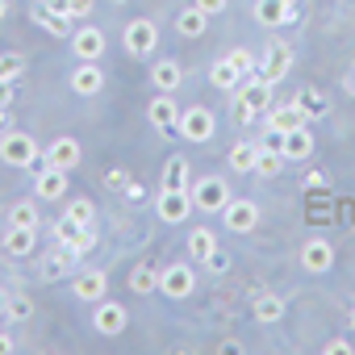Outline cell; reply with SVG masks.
I'll return each instance as SVG.
<instances>
[{
	"label": "cell",
	"mask_w": 355,
	"mask_h": 355,
	"mask_svg": "<svg viewBox=\"0 0 355 355\" xmlns=\"http://www.w3.org/2000/svg\"><path fill=\"white\" fill-rule=\"evenodd\" d=\"M305 121H309V117L301 113V105H297V101H293V105H276V109L268 113V125H272V130H280V134H288V130H297V125H305Z\"/></svg>",
	"instance_id": "44dd1931"
},
{
	"label": "cell",
	"mask_w": 355,
	"mask_h": 355,
	"mask_svg": "<svg viewBox=\"0 0 355 355\" xmlns=\"http://www.w3.org/2000/svg\"><path fill=\"white\" fill-rule=\"evenodd\" d=\"M125 193H130L134 201H142V197H146V189H142V184H134V180H130V189H125Z\"/></svg>",
	"instance_id": "816d5d0a"
},
{
	"label": "cell",
	"mask_w": 355,
	"mask_h": 355,
	"mask_svg": "<svg viewBox=\"0 0 355 355\" xmlns=\"http://www.w3.org/2000/svg\"><path fill=\"white\" fill-rule=\"evenodd\" d=\"M21 55H0V80H17L21 76Z\"/></svg>",
	"instance_id": "f35d334b"
},
{
	"label": "cell",
	"mask_w": 355,
	"mask_h": 355,
	"mask_svg": "<svg viewBox=\"0 0 355 355\" xmlns=\"http://www.w3.org/2000/svg\"><path fill=\"white\" fill-rule=\"evenodd\" d=\"M0 17H5V0H0Z\"/></svg>",
	"instance_id": "9f6ffc18"
},
{
	"label": "cell",
	"mask_w": 355,
	"mask_h": 355,
	"mask_svg": "<svg viewBox=\"0 0 355 355\" xmlns=\"http://www.w3.org/2000/svg\"><path fill=\"white\" fill-rule=\"evenodd\" d=\"M272 88L276 84H268L259 71L247 80V88H239V96H234V121H247L251 113H268L272 109Z\"/></svg>",
	"instance_id": "6da1fadb"
},
{
	"label": "cell",
	"mask_w": 355,
	"mask_h": 355,
	"mask_svg": "<svg viewBox=\"0 0 355 355\" xmlns=\"http://www.w3.org/2000/svg\"><path fill=\"white\" fill-rule=\"evenodd\" d=\"M9 226H26V230H38V209L30 201H17L13 214H9Z\"/></svg>",
	"instance_id": "836d02e7"
},
{
	"label": "cell",
	"mask_w": 355,
	"mask_h": 355,
	"mask_svg": "<svg viewBox=\"0 0 355 355\" xmlns=\"http://www.w3.org/2000/svg\"><path fill=\"white\" fill-rule=\"evenodd\" d=\"M76 163H80V142L76 138H55L46 146V155L38 159V167H63V171H71Z\"/></svg>",
	"instance_id": "8fae6325"
},
{
	"label": "cell",
	"mask_w": 355,
	"mask_h": 355,
	"mask_svg": "<svg viewBox=\"0 0 355 355\" xmlns=\"http://www.w3.org/2000/svg\"><path fill=\"white\" fill-rule=\"evenodd\" d=\"M13 96H17V80H0V113L13 105Z\"/></svg>",
	"instance_id": "b9f144b4"
},
{
	"label": "cell",
	"mask_w": 355,
	"mask_h": 355,
	"mask_svg": "<svg viewBox=\"0 0 355 355\" xmlns=\"http://www.w3.org/2000/svg\"><path fill=\"white\" fill-rule=\"evenodd\" d=\"M288 67H293V51H288V42H272L268 55H263V63H259V76H263L268 84H280V80L288 76Z\"/></svg>",
	"instance_id": "9c48e42d"
},
{
	"label": "cell",
	"mask_w": 355,
	"mask_h": 355,
	"mask_svg": "<svg viewBox=\"0 0 355 355\" xmlns=\"http://www.w3.org/2000/svg\"><path fill=\"white\" fill-rule=\"evenodd\" d=\"M293 17H297V13H293L288 0H255V21H259V26H268V30L288 26Z\"/></svg>",
	"instance_id": "e0dca14e"
},
{
	"label": "cell",
	"mask_w": 355,
	"mask_h": 355,
	"mask_svg": "<svg viewBox=\"0 0 355 355\" xmlns=\"http://www.w3.org/2000/svg\"><path fill=\"white\" fill-rule=\"evenodd\" d=\"M0 159H5L9 167H38L42 150H38V142H34L30 134H21V130H9L5 138H0Z\"/></svg>",
	"instance_id": "7a4b0ae2"
},
{
	"label": "cell",
	"mask_w": 355,
	"mask_h": 355,
	"mask_svg": "<svg viewBox=\"0 0 355 355\" xmlns=\"http://www.w3.org/2000/svg\"><path fill=\"white\" fill-rule=\"evenodd\" d=\"M193 5H197L201 13H209V17H214V13H222V9H226V0H193Z\"/></svg>",
	"instance_id": "f6af8a7d"
},
{
	"label": "cell",
	"mask_w": 355,
	"mask_h": 355,
	"mask_svg": "<svg viewBox=\"0 0 355 355\" xmlns=\"http://www.w3.org/2000/svg\"><path fill=\"white\" fill-rule=\"evenodd\" d=\"M255 155H259V142H234L230 146V167L234 171H255Z\"/></svg>",
	"instance_id": "83f0119b"
},
{
	"label": "cell",
	"mask_w": 355,
	"mask_h": 355,
	"mask_svg": "<svg viewBox=\"0 0 355 355\" xmlns=\"http://www.w3.org/2000/svg\"><path fill=\"white\" fill-rule=\"evenodd\" d=\"M313 146H318V142H313V134H309L305 125H297V130H288V134H284V150H280V155H284V163H288V159H309V155H313Z\"/></svg>",
	"instance_id": "ffe728a7"
},
{
	"label": "cell",
	"mask_w": 355,
	"mask_h": 355,
	"mask_svg": "<svg viewBox=\"0 0 355 355\" xmlns=\"http://www.w3.org/2000/svg\"><path fill=\"white\" fill-rule=\"evenodd\" d=\"M288 5H297V0H288Z\"/></svg>",
	"instance_id": "680465c9"
},
{
	"label": "cell",
	"mask_w": 355,
	"mask_h": 355,
	"mask_svg": "<svg viewBox=\"0 0 355 355\" xmlns=\"http://www.w3.org/2000/svg\"><path fill=\"white\" fill-rule=\"evenodd\" d=\"M189 209H197V205H193V197H189V189H163V193H159V218H163L167 226L184 222V218H189Z\"/></svg>",
	"instance_id": "52a82bcc"
},
{
	"label": "cell",
	"mask_w": 355,
	"mask_h": 355,
	"mask_svg": "<svg viewBox=\"0 0 355 355\" xmlns=\"http://www.w3.org/2000/svg\"><path fill=\"white\" fill-rule=\"evenodd\" d=\"M76 259H80V251L67 247V243H59L55 251H46V259H42V276H46V280H63V276H71Z\"/></svg>",
	"instance_id": "7c38bea8"
},
{
	"label": "cell",
	"mask_w": 355,
	"mask_h": 355,
	"mask_svg": "<svg viewBox=\"0 0 355 355\" xmlns=\"http://www.w3.org/2000/svg\"><path fill=\"white\" fill-rule=\"evenodd\" d=\"M222 222H226V230H234V234H251L255 230V222H259V209H255V201H226V209H222Z\"/></svg>",
	"instance_id": "ba28073f"
},
{
	"label": "cell",
	"mask_w": 355,
	"mask_h": 355,
	"mask_svg": "<svg viewBox=\"0 0 355 355\" xmlns=\"http://www.w3.org/2000/svg\"><path fill=\"white\" fill-rule=\"evenodd\" d=\"M125 322H130V313L117 305V301H96V313H92V326L101 330V334H121L125 330Z\"/></svg>",
	"instance_id": "4fadbf2b"
},
{
	"label": "cell",
	"mask_w": 355,
	"mask_h": 355,
	"mask_svg": "<svg viewBox=\"0 0 355 355\" xmlns=\"http://www.w3.org/2000/svg\"><path fill=\"white\" fill-rule=\"evenodd\" d=\"M130 288H134V293H142V297H146V293H155V288H159V272H155L150 263H138V268H134V276H130Z\"/></svg>",
	"instance_id": "1f68e13d"
},
{
	"label": "cell",
	"mask_w": 355,
	"mask_h": 355,
	"mask_svg": "<svg viewBox=\"0 0 355 355\" xmlns=\"http://www.w3.org/2000/svg\"><path fill=\"white\" fill-rule=\"evenodd\" d=\"M159 288L171 297V301H184L193 288H197V272L189 263H171L167 272H159Z\"/></svg>",
	"instance_id": "3957f363"
},
{
	"label": "cell",
	"mask_w": 355,
	"mask_h": 355,
	"mask_svg": "<svg viewBox=\"0 0 355 355\" xmlns=\"http://www.w3.org/2000/svg\"><path fill=\"white\" fill-rule=\"evenodd\" d=\"M30 313H34L30 297H9V313H5V318H13V322H26Z\"/></svg>",
	"instance_id": "74e56055"
},
{
	"label": "cell",
	"mask_w": 355,
	"mask_h": 355,
	"mask_svg": "<svg viewBox=\"0 0 355 355\" xmlns=\"http://www.w3.org/2000/svg\"><path fill=\"white\" fill-rule=\"evenodd\" d=\"M105 184H109L113 193H125V189H130V175H125L121 167H113V171H105Z\"/></svg>",
	"instance_id": "60d3db41"
},
{
	"label": "cell",
	"mask_w": 355,
	"mask_h": 355,
	"mask_svg": "<svg viewBox=\"0 0 355 355\" xmlns=\"http://www.w3.org/2000/svg\"><path fill=\"white\" fill-rule=\"evenodd\" d=\"M105 88V71L96 67V63H80L76 71H71V92H80V96H96Z\"/></svg>",
	"instance_id": "ac0fdd59"
},
{
	"label": "cell",
	"mask_w": 355,
	"mask_h": 355,
	"mask_svg": "<svg viewBox=\"0 0 355 355\" xmlns=\"http://www.w3.org/2000/svg\"><path fill=\"white\" fill-rule=\"evenodd\" d=\"M42 5H46L51 13H67V17H71V0H42Z\"/></svg>",
	"instance_id": "bcb514c9"
},
{
	"label": "cell",
	"mask_w": 355,
	"mask_h": 355,
	"mask_svg": "<svg viewBox=\"0 0 355 355\" xmlns=\"http://www.w3.org/2000/svg\"><path fill=\"white\" fill-rule=\"evenodd\" d=\"M214 247H218V234H214L209 226H197V230L189 234V251H193L197 259H205V255H209Z\"/></svg>",
	"instance_id": "4dcf8cb0"
},
{
	"label": "cell",
	"mask_w": 355,
	"mask_h": 355,
	"mask_svg": "<svg viewBox=\"0 0 355 355\" xmlns=\"http://www.w3.org/2000/svg\"><path fill=\"white\" fill-rule=\"evenodd\" d=\"M301 268H305V272H330V268H334V247H330L326 239H309V243L301 247Z\"/></svg>",
	"instance_id": "2e32d148"
},
{
	"label": "cell",
	"mask_w": 355,
	"mask_h": 355,
	"mask_svg": "<svg viewBox=\"0 0 355 355\" xmlns=\"http://www.w3.org/2000/svg\"><path fill=\"white\" fill-rule=\"evenodd\" d=\"M280 171H284V155L272 150V146H259V155H255V175L272 180V175H280Z\"/></svg>",
	"instance_id": "d4e9b609"
},
{
	"label": "cell",
	"mask_w": 355,
	"mask_h": 355,
	"mask_svg": "<svg viewBox=\"0 0 355 355\" xmlns=\"http://www.w3.org/2000/svg\"><path fill=\"white\" fill-rule=\"evenodd\" d=\"M92 13V0H71V17H88Z\"/></svg>",
	"instance_id": "7dc6e473"
},
{
	"label": "cell",
	"mask_w": 355,
	"mask_h": 355,
	"mask_svg": "<svg viewBox=\"0 0 355 355\" xmlns=\"http://www.w3.org/2000/svg\"><path fill=\"white\" fill-rule=\"evenodd\" d=\"M117 5H125V0H117Z\"/></svg>",
	"instance_id": "6f0895ef"
},
{
	"label": "cell",
	"mask_w": 355,
	"mask_h": 355,
	"mask_svg": "<svg viewBox=\"0 0 355 355\" xmlns=\"http://www.w3.org/2000/svg\"><path fill=\"white\" fill-rule=\"evenodd\" d=\"M205 26H209V13H201L197 5H193V9H184L180 17H175V30H180L184 38H201V34H205Z\"/></svg>",
	"instance_id": "cb8c5ba5"
},
{
	"label": "cell",
	"mask_w": 355,
	"mask_h": 355,
	"mask_svg": "<svg viewBox=\"0 0 355 355\" xmlns=\"http://www.w3.org/2000/svg\"><path fill=\"white\" fill-rule=\"evenodd\" d=\"M9 313V293H0V318Z\"/></svg>",
	"instance_id": "f5cc1de1"
},
{
	"label": "cell",
	"mask_w": 355,
	"mask_h": 355,
	"mask_svg": "<svg viewBox=\"0 0 355 355\" xmlns=\"http://www.w3.org/2000/svg\"><path fill=\"white\" fill-rule=\"evenodd\" d=\"M226 59H230V63H234V71H239V76H243V80H251V76H255V71H259V63H255V55H251V51H243V46H239V51H230V55H226Z\"/></svg>",
	"instance_id": "e575fe53"
},
{
	"label": "cell",
	"mask_w": 355,
	"mask_h": 355,
	"mask_svg": "<svg viewBox=\"0 0 355 355\" xmlns=\"http://www.w3.org/2000/svg\"><path fill=\"white\" fill-rule=\"evenodd\" d=\"M34 21H38L46 34H55V38H67V34H71V17H67V13H51L46 5L34 9Z\"/></svg>",
	"instance_id": "7402d4cb"
},
{
	"label": "cell",
	"mask_w": 355,
	"mask_h": 355,
	"mask_svg": "<svg viewBox=\"0 0 355 355\" xmlns=\"http://www.w3.org/2000/svg\"><path fill=\"white\" fill-rule=\"evenodd\" d=\"M322 351H326V355H351V351H355V347H351V343H347V338H330V343H326V347H322Z\"/></svg>",
	"instance_id": "ee69618b"
},
{
	"label": "cell",
	"mask_w": 355,
	"mask_h": 355,
	"mask_svg": "<svg viewBox=\"0 0 355 355\" xmlns=\"http://www.w3.org/2000/svg\"><path fill=\"white\" fill-rule=\"evenodd\" d=\"M9 351H17V343H13V334H0V355H9Z\"/></svg>",
	"instance_id": "681fc988"
},
{
	"label": "cell",
	"mask_w": 355,
	"mask_h": 355,
	"mask_svg": "<svg viewBox=\"0 0 355 355\" xmlns=\"http://www.w3.org/2000/svg\"><path fill=\"white\" fill-rule=\"evenodd\" d=\"M351 326H355V305H351Z\"/></svg>",
	"instance_id": "11a10c76"
},
{
	"label": "cell",
	"mask_w": 355,
	"mask_h": 355,
	"mask_svg": "<svg viewBox=\"0 0 355 355\" xmlns=\"http://www.w3.org/2000/svg\"><path fill=\"white\" fill-rule=\"evenodd\" d=\"M92 214H96V209H92V201H88V197H76V201L67 205V218H76L80 226H92Z\"/></svg>",
	"instance_id": "8d00e7d4"
},
{
	"label": "cell",
	"mask_w": 355,
	"mask_h": 355,
	"mask_svg": "<svg viewBox=\"0 0 355 355\" xmlns=\"http://www.w3.org/2000/svg\"><path fill=\"white\" fill-rule=\"evenodd\" d=\"M34 193H38L42 201H59V197H67V171H63V167H38Z\"/></svg>",
	"instance_id": "9a60e30c"
},
{
	"label": "cell",
	"mask_w": 355,
	"mask_h": 355,
	"mask_svg": "<svg viewBox=\"0 0 355 355\" xmlns=\"http://www.w3.org/2000/svg\"><path fill=\"white\" fill-rule=\"evenodd\" d=\"M5 251H9V255H30V251H34V230H26V226H9Z\"/></svg>",
	"instance_id": "f546056e"
},
{
	"label": "cell",
	"mask_w": 355,
	"mask_h": 355,
	"mask_svg": "<svg viewBox=\"0 0 355 355\" xmlns=\"http://www.w3.org/2000/svg\"><path fill=\"white\" fill-rule=\"evenodd\" d=\"M297 105H301V113H305V117H326V96H322V92H313V88H305V92L297 96Z\"/></svg>",
	"instance_id": "d6a6232c"
},
{
	"label": "cell",
	"mask_w": 355,
	"mask_h": 355,
	"mask_svg": "<svg viewBox=\"0 0 355 355\" xmlns=\"http://www.w3.org/2000/svg\"><path fill=\"white\" fill-rule=\"evenodd\" d=\"M150 80H155L159 92H175V88H180V80H184V67L175 63V59H159L150 67Z\"/></svg>",
	"instance_id": "d6986e66"
},
{
	"label": "cell",
	"mask_w": 355,
	"mask_h": 355,
	"mask_svg": "<svg viewBox=\"0 0 355 355\" xmlns=\"http://www.w3.org/2000/svg\"><path fill=\"white\" fill-rule=\"evenodd\" d=\"M343 88H347V92H351V96H355V63H351V67H347V80H343Z\"/></svg>",
	"instance_id": "f907efd6"
},
{
	"label": "cell",
	"mask_w": 355,
	"mask_h": 355,
	"mask_svg": "<svg viewBox=\"0 0 355 355\" xmlns=\"http://www.w3.org/2000/svg\"><path fill=\"white\" fill-rule=\"evenodd\" d=\"M184 180H189V159L171 155L167 167H163V189H184Z\"/></svg>",
	"instance_id": "484cf974"
},
{
	"label": "cell",
	"mask_w": 355,
	"mask_h": 355,
	"mask_svg": "<svg viewBox=\"0 0 355 355\" xmlns=\"http://www.w3.org/2000/svg\"><path fill=\"white\" fill-rule=\"evenodd\" d=\"M255 318H259V322H280V318H284V301H280L276 293H259V297H255Z\"/></svg>",
	"instance_id": "f1b7e54d"
},
{
	"label": "cell",
	"mask_w": 355,
	"mask_h": 355,
	"mask_svg": "<svg viewBox=\"0 0 355 355\" xmlns=\"http://www.w3.org/2000/svg\"><path fill=\"white\" fill-rule=\"evenodd\" d=\"M201 263H205V268H209V272H226V268H230V255H226V251H222V247H214V251H209V255H205V259H201Z\"/></svg>",
	"instance_id": "ab89813d"
},
{
	"label": "cell",
	"mask_w": 355,
	"mask_h": 355,
	"mask_svg": "<svg viewBox=\"0 0 355 355\" xmlns=\"http://www.w3.org/2000/svg\"><path fill=\"white\" fill-rule=\"evenodd\" d=\"M71 288H76V297H80V301H101V297H105V288H109V280H105L101 272H84V276H76V284H71Z\"/></svg>",
	"instance_id": "603a6c76"
},
{
	"label": "cell",
	"mask_w": 355,
	"mask_h": 355,
	"mask_svg": "<svg viewBox=\"0 0 355 355\" xmlns=\"http://www.w3.org/2000/svg\"><path fill=\"white\" fill-rule=\"evenodd\" d=\"M259 146H272V150H284V134L268 125V130H263V138H259Z\"/></svg>",
	"instance_id": "7bdbcfd3"
},
{
	"label": "cell",
	"mask_w": 355,
	"mask_h": 355,
	"mask_svg": "<svg viewBox=\"0 0 355 355\" xmlns=\"http://www.w3.org/2000/svg\"><path fill=\"white\" fill-rule=\"evenodd\" d=\"M305 184H309V189H326V171H309Z\"/></svg>",
	"instance_id": "c3c4849f"
},
{
	"label": "cell",
	"mask_w": 355,
	"mask_h": 355,
	"mask_svg": "<svg viewBox=\"0 0 355 355\" xmlns=\"http://www.w3.org/2000/svg\"><path fill=\"white\" fill-rule=\"evenodd\" d=\"M71 51H76L80 63H96V59L105 55V34H101L96 26H84V30L71 34Z\"/></svg>",
	"instance_id": "30bf717a"
},
{
	"label": "cell",
	"mask_w": 355,
	"mask_h": 355,
	"mask_svg": "<svg viewBox=\"0 0 355 355\" xmlns=\"http://www.w3.org/2000/svg\"><path fill=\"white\" fill-rule=\"evenodd\" d=\"M180 113H184V109L171 101V92H159V96L150 101V109H146V117H150L155 130H175V125H180Z\"/></svg>",
	"instance_id": "5bb4252c"
},
{
	"label": "cell",
	"mask_w": 355,
	"mask_h": 355,
	"mask_svg": "<svg viewBox=\"0 0 355 355\" xmlns=\"http://www.w3.org/2000/svg\"><path fill=\"white\" fill-rule=\"evenodd\" d=\"M175 130H180L189 142H209V138H214V130H218V121H214V113H209V109H201V105H197V109H184V113H180V125H175Z\"/></svg>",
	"instance_id": "5b68a950"
},
{
	"label": "cell",
	"mask_w": 355,
	"mask_h": 355,
	"mask_svg": "<svg viewBox=\"0 0 355 355\" xmlns=\"http://www.w3.org/2000/svg\"><path fill=\"white\" fill-rule=\"evenodd\" d=\"M209 80H214V88H222V92H230V88H239V71H234V63L230 59H218L214 67H209Z\"/></svg>",
	"instance_id": "4316f807"
},
{
	"label": "cell",
	"mask_w": 355,
	"mask_h": 355,
	"mask_svg": "<svg viewBox=\"0 0 355 355\" xmlns=\"http://www.w3.org/2000/svg\"><path fill=\"white\" fill-rule=\"evenodd\" d=\"M226 201H230V189H226V180H218V175H209V180H201L193 189V205L201 214H222Z\"/></svg>",
	"instance_id": "277c9868"
},
{
	"label": "cell",
	"mask_w": 355,
	"mask_h": 355,
	"mask_svg": "<svg viewBox=\"0 0 355 355\" xmlns=\"http://www.w3.org/2000/svg\"><path fill=\"white\" fill-rule=\"evenodd\" d=\"M9 134V113H0V138Z\"/></svg>",
	"instance_id": "db71d44e"
},
{
	"label": "cell",
	"mask_w": 355,
	"mask_h": 355,
	"mask_svg": "<svg viewBox=\"0 0 355 355\" xmlns=\"http://www.w3.org/2000/svg\"><path fill=\"white\" fill-rule=\"evenodd\" d=\"M155 46H159V26L150 17H134L125 26V51L130 55H150Z\"/></svg>",
	"instance_id": "8992f818"
},
{
	"label": "cell",
	"mask_w": 355,
	"mask_h": 355,
	"mask_svg": "<svg viewBox=\"0 0 355 355\" xmlns=\"http://www.w3.org/2000/svg\"><path fill=\"white\" fill-rule=\"evenodd\" d=\"M80 230H84V226H80L76 218H67V214H63V218L55 222V243H67V247H76V239H80Z\"/></svg>",
	"instance_id": "d590c367"
}]
</instances>
